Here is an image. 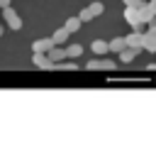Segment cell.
<instances>
[{"label":"cell","mask_w":156,"mask_h":147,"mask_svg":"<svg viewBox=\"0 0 156 147\" xmlns=\"http://www.w3.org/2000/svg\"><path fill=\"white\" fill-rule=\"evenodd\" d=\"M2 17H5V22H7L10 29H15V32L22 29V20H20V15L12 10V5H10V7H2Z\"/></svg>","instance_id":"obj_1"},{"label":"cell","mask_w":156,"mask_h":147,"mask_svg":"<svg viewBox=\"0 0 156 147\" xmlns=\"http://www.w3.org/2000/svg\"><path fill=\"white\" fill-rule=\"evenodd\" d=\"M124 20H127L134 29H139V27L144 24V17H141V10H139V7H127V10H124Z\"/></svg>","instance_id":"obj_2"},{"label":"cell","mask_w":156,"mask_h":147,"mask_svg":"<svg viewBox=\"0 0 156 147\" xmlns=\"http://www.w3.org/2000/svg\"><path fill=\"white\" fill-rule=\"evenodd\" d=\"M32 61H34V66H37V69H44V71H49V69H54V66H56V64L49 59V54H41V51H34Z\"/></svg>","instance_id":"obj_3"},{"label":"cell","mask_w":156,"mask_h":147,"mask_svg":"<svg viewBox=\"0 0 156 147\" xmlns=\"http://www.w3.org/2000/svg\"><path fill=\"white\" fill-rule=\"evenodd\" d=\"M88 69H90V71H98V69L112 71V69H115V61H112V59H93V61H88Z\"/></svg>","instance_id":"obj_4"},{"label":"cell","mask_w":156,"mask_h":147,"mask_svg":"<svg viewBox=\"0 0 156 147\" xmlns=\"http://www.w3.org/2000/svg\"><path fill=\"white\" fill-rule=\"evenodd\" d=\"M54 47H56V44H54V39H51V37H46V39H37V42L32 44V51H41V54H49Z\"/></svg>","instance_id":"obj_5"},{"label":"cell","mask_w":156,"mask_h":147,"mask_svg":"<svg viewBox=\"0 0 156 147\" xmlns=\"http://www.w3.org/2000/svg\"><path fill=\"white\" fill-rule=\"evenodd\" d=\"M90 51L98 54V56H105V54L110 51V42H105V39H95V42L90 44Z\"/></svg>","instance_id":"obj_6"},{"label":"cell","mask_w":156,"mask_h":147,"mask_svg":"<svg viewBox=\"0 0 156 147\" xmlns=\"http://www.w3.org/2000/svg\"><path fill=\"white\" fill-rule=\"evenodd\" d=\"M124 39H127V47H134V49H141V42H144V34H141L139 29H134V32H132V34H127Z\"/></svg>","instance_id":"obj_7"},{"label":"cell","mask_w":156,"mask_h":147,"mask_svg":"<svg viewBox=\"0 0 156 147\" xmlns=\"http://www.w3.org/2000/svg\"><path fill=\"white\" fill-rule=\"evenodd\" d=\"M136 54H139V49H134V47H124V49L119 51V61H122V64H132V61L136 59Z\"/></svg>","instance_id":"obj_8"},{"label":"cell","mask_w":156,"mask_h":147,"mask_svg":"<svg viewBox=\"0 0 156 147\" xmlns=\"http://www.w3.org/2000/svg\"><path fill=\"white\" fill-rule=\"evenodd\" d=\"M68 34H71V32H68L66 27H61V29H56V32L51 34V39H54V44H56V47H63V44H66V39H68Z\"/></svg>","instance_id":"obj_9"},{"label":"cell","mask_w":156,"mask_h":147,"mask_svg":"<svg viewBox=\"0 0 156 147\" xmlns=\"http://www.w3.org/2000/svg\"><path fill=\"white\" fill-rule=\"evenodd\" d=\"M49 59H51L54 64H58V61L68 59V54H66V47H54V49L49 51Z\"/></svg>","instance_id":"obj_10"},{"label":"cell","mask_w":156,"mask_h":147,"mask_svg":"<svg viewBox=\"0 0 156 147\" xmlns=\"http://www.w3.org/2000/svg\"><path fill=\"white\" fill-rule=\"evenodd\" d=\"M141 49H146V51H156V34H151V32H146L144 34V42H141Z\"/></svg>","instance_id":"obj_11"},{"label":"cell","mask_w":156,"mask_h":147,"mask_svg":"<svg viewBox=\"0 0 156 147\" xmlns=\"http://www.w3.org/2000/svg\"><path fill=\"white\" fill-rule=\"evenodd\" d=\"M80 24H83V20H80V17H68L63 27H66V29L73 34V32H78V29H80Z\"/></svg>","instance_id":"obj_12"},{"label":"cell","mask_w":156,"mask_h":147,"mask_svg":"<svg viewBox=\"0 0 156 147\" xmlns=\"http://www.w3.org/2000/svg\"><path fill=\"white\" fill-rule=\"evenodd\" d=\"M124 47H127V39H124V37H117V39L110 42V51H117V54H119Z\"/></svg>","instance_id":"obj_13"},{"label":"cell","mask_w":156,"mask_h":147,"mask_svg":"<svg viewBox=\"0 0 156 147\" xmlns=\"http://www.w3.org/2000/svg\"><path fill=\"white\" fill-rule=\"evenodd\" d=\"M66 54H68V59H76V56L83 54V47H80V44H68V47H66Z\"/></svg>","instance_id":"obj_14"},{"label":"cell","mask_w":156,"mask_h":147,"mask_svg":"<svg viewBox=\"0 0 156 147\" xmlns=\"http://www.w3.org/2000/svg\"><path fill=\"white\" fill-rule=\"evenodd\" d=\"M88 10L93 12V17H98V15H102V12H105L102 2H90V5H88Z\"/></svg>","instance_id":"obj_15"},{"label":"cell","mask_w":156,"mask_h":147,"mask_svg":"<svg viewBox=\"0 0 156 147\" xmlns=\"http://www.w3.org/2000/svg\"><path fill=\"white\" fill-rule=\"evenodd\" d=\"M56 66H58V69H66V71H76V69H78V64H76L73 59H71V61H66V59H63V61H58Z\"/></svg>","instance_id":"obj_16"},{"label":"cell","mask_w":156,"mask_h":147,"mask_svg":"<svg viewBox=\"0 0 156 147\" xmlns=\"http://www.w3.org/2000/svg\"><path fill=\"white\" fill-rule=\"evenodd\" d=\"M78 17H80V20H83V22H90V20H93V12H90V10H88V7H83V10H80V12H78Z\"/></svg>","instance_id":"obj_17"},{"label":"cell","mask_w":156,"mask_h":147,"mask_svg":"<svg viewBox=\"0 0 156 147\" xmlns=\"http://www.w3.org/2000/svg\"><path fill=\"white\" fill-rule=\"evenodd\" d=\"M122 2H124L127 7H141V5H144V0H122Z\"/></svg>","instance_id":"obj_18"},{"label":"cell","mask_w":156,"mask_h":147,"mask_svg":"<svg viewBox=\"0 0 156 147\" xmlns=\"http://www.w3.org/2000/svg\"><path fill=\"white\" fill-rule=\"evenodd\" d=\"M10 2L12 0H0V7H10Z\"/></svg>","instance_id":"obj_19"},{"label":"cell","mask_w":156,"mask_h":147,"mask_svg":"<svg viewBox=\"0 0 156 147\" xmlns=\"http://www.w3.org/2000/svg\"><path fill=\"white\" fill-rule=\"evenodd\" d=\"M149 32H151V34H156V22L151 24V29H149Z\"/></svg>","instance_id":"obj_20"},{"label":"cell","mask_w":156,"mask_h":147,"mask_svg":"<svg viewBox=\"0 0 156 147\" xmlns=\"http://www.w3.org/2000/svg\"><path fill=\"white\" fill-rule=\"evenodd\" d=\"M0 37H2V27H0Z\"/></svg>","instance_id":"obj_21"}]
</instances>
